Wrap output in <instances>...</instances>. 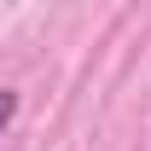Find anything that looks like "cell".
Instances as JSON below:
<instances>
[{
  "mask_svg": "<svg viewBox=\"0 0 151 151\" xmlns=\"http://www.w3.org/2000/svg\"><path fill=\"white\" fill-rule=\"evenodd\" d=\"M12 116H18V87H6V99H0V128H12Z\"/></svg>",
  "mask_w": 151,
  "mask_h": 151,
  "instance_id": "6da1fadb",
  "label": "cell"
}]
</instances>
